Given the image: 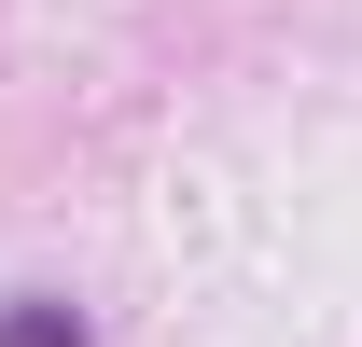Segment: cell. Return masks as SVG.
I'll return each instance as SVG.
<instances>
[{
    "instance_id": "cell-1",
    "label": "cell",
    "mask_w": 362,
    "mask_h": 347,
    "mask_svg": "<svg viewBox=\"0 0 362 347\" xmlns=\"http://www.w3.org/2000/svg\"><path fill=\"white\" fill-rule=\"evenodd\" d=\"M0 347H98V334H84V305H56V292H14V305H0Z\"/></svg>"
}]
</instances>
